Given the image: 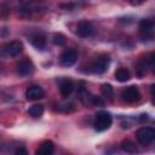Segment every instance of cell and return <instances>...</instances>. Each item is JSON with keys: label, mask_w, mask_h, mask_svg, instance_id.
<instances>
[{"label": "cell", "mask_w": 155, "mask_h": 155, "mask_svg": "<svg viewBox=\"0 0 155 155\" xmlns=\"http://www.w3.org/2000/svg\"><path fill=\"white\" fill-rule=\"evenodd\" d=\"M145 67H147L145 61L139 59V61L137 62V64H136V75L139 76V78L144 76V75L147 74V68H145Z\"/></svg>", "instance_id": "obj_17"}, {"label": "cell", "mask_w": 155, "mask_h": 155, "mask_svg": "<svg viewBox=\"0 0 155 155\" xmlns=\"http://www.w3.org/2000/svg\"><path fill=\"white\" fill-rule=\"evenodd\" d=\"M110 63V58L108 54H102L99 57H97L90 65V70L94 74H103L104 71H107L108 67Z\"/></svg>", "instance_id": "obj_3"}, {"label": "cell", "mask_w": 155, "mask_h": 155, "mask_svg": "<svg viewBox=\"0 0 155 155\" xmlns=\"http://www.w3.org/2000/svg\"><path fill=\"white\" fill-rule=\"evenodd\" d=\"M101 93L105 98H110L113 96V86L110 84H103L101 86Z\"/></svg>", "instance_id": "obj_19"}, {"label": "cell", "mask_w": 155, "mask_h": 155, "mask_svg": "<svg viewBox=\"0 0 155 155\" xmlns=\"http://www.w3.org/2000/svg\"><path fill=\"white\" fill-rule=\"evenodd\" d=\"M127 1H130V2H131V5H133V6H137V5H140V4H143L145 0H127Z\"/></svg>", "instance_id": "obj_21"}, {"label": "cell", "mask_w": 155, "mask_h": 155, "mask_svg": "<svg viewBox=\"0 0 155 155\" xmlns=\"http://www.w3.org/2000/svg\"><path fill=\"white\" fill-rule=\"evenodd\" d=\"M91 104H93V105H103V101L101 99V97L92 96L91 97Z\"/></svg>", "instance_id": "obj_20"}, {"label": "cell", "mask_w": 155, "mask_h": 155, "mask_svg": "<svg viewBox=\"0 0 155 155\" xmlns=\"http://www.w3.org/2000/svg\"><path fill=\"white\" fill-rule=\"evenodd\" d=\"M73 90H74V84H73V81L70 79H64V80L61 81V84H59V93H61V96L63 98L69 97L71 94Z\"/></svg>", "instance_id": "obj_11"}, {"label": "cell", "mask_w": 155, "mask_h": 155, "mask_svg": "<svg viewBox=\"0 0 155 155\" xmlns=\"http://www.w3.org/2000/svg\"><path fill=\"white\" fill-rule=\"evenodd\" d=\"M115 79L120 82H126L130 80V71L126 68H119L115 71Z\"/></svg>", "instance_id": "obj_15"}, {"label": "cell", "mask_w": 155, "mask_h": 155, "mask_svg": "<svg viewBox=\"0 0 155 155\" xmlns=\"http://www.w3.org/2000/svg\"><path fill=\"white\" fill-rule=\"evenodd\" d=\"M136 138L142 145H148L155 139V130L153 127H140L136 132Z\"/></svg>", "instance_id": "obj_4"}, {"label": "cell", "mask_w": 155, "mask_h": 155, "mask_svg": "<svg viewBox=\"0 0 155 155\" xmlns=\"http://www.w3.org/2000/svg\"><path fill=\"white\" fill-rule=\"evenodd\" d=\"M78 59V53L74 48H67L61 54V64L64 67H71Z\"/></svg>", "instance_id": "obj_8"}, {"label": "cell", "mask_w": 155, "mask_h": 155, "mask_svg": "<svg viewBox=\"0 0 155 155\" xmlns=\"http://www.w3.org/2000/svg\"><path fill=\"white\" fill-rule=\"evenodd\" d=\"M52 41H53V44L57 45V46H63V45H65L67 39H65V36H64L63 34H61V33H54V34L52 35Z\"/></svg>", "instance_id": "obj_18"}, {"label": "cell", "mask_w": 155, "mask_h": 155, "mask_svg": "<svg viewBox=\"0 0 155 155\" xmlns=\"http://www.w3.org/2000/svg\"><path fill=\"white\" fill-rule=\"evenodd\" d=\"M22 1H24V2H29V1H34V0H22Z\"/></svg>", "instance_id": "obj_24"}, {"label": "cell", "mask_w": 155, "mask_h": 155, "mask_svg": "<svg viewBox=\"0 0 155 155\" xmlns=\"http://www.w3.org/2000/svg\"><path fill=\"white\" fill-rule=\"evenodd\" d=\"M154 31H155V24L154 21L151 19H142L139 23V33L143 39L151 40L154 38Z\"/></svg>", "instance_id": "obj_5"}, {"label": "cell", "mask_w": 155, "mask_h": 155, "mask_svg": "<svg viewBox=\"0 0 155 155\" xmlns=\"http://www.w3.org/2000/svg\"><path fill=\"white\" fill-rule=\"evenodd\" d=\"M122 101L126 103H134L140 99V92L137 86H128L121 92Z\"/></svg>", "instance_id": "obj_6"}, {"label": "cell", "mask_w": 155, "mask_h": 155, "mask_svg": "<svg viewBox=\"0 0 155 155\" xmlns=\"http://www.w3.org/2000/svg\"><path fill=\"white\" fill-rule=\"evenodd\" d=\"M23 50V45L21 41L18 40H13L6 44L0 45V57H15L17 54H19Z\"/></svg>", "instance_id": "obj_1"}, {"label": "cell", "mask_w": 155, "mask_h": 155, "mask_svg": "<svg viewBox=\"0 0 155 155\" xmlns=\"http://www.w3.org/2000/svg\"><path fill=\"white\" fill-rule=\"evenodd\" d=\"M15 153H16V154H23V155H27V154H28V153H27V150H25V149H23V148H18Z\"/></svg>", "instance_id": "obj_22"}, {"label": "cell", "mask_w": 155, "mask_h": 155, "mask_svg": "<svg viewBox=\"0 0 155 155\" xmlns=\"http://www.w3.org/2000/svg\"><path fill=\"white\" fill-rule=\"evenodd\" d=\"M45 96V91L41 86L39 85H33L30 87L27 88L25 91V97L29 101H38V99H41L42 97Z\"/></svg>", "instance_id": "obj_9"}, {"label": "cell", "mask_w": 155, "mask_h": 155, "mask_svg": "<svg viewBox=\"0 0 155 155\" xmlns=\"http://www.w3.org/2000/svg\"><path fill=\"white\" fill-rule=\"evenodd\" d=\"M93 25L90 21H86V19H82L76 25V34L80 36V38H88L93 34Z\"/></svg>", "instance_id": "obj_7"}, {"label": "cell", "mask_w": 155, "mask_h": 155, "mask_svg": "<svg viewBox=\"0 0 155 155\" xmlns=\"http://www.w3.org/2000/svg\"><path fill=\"white\" fill-rule=\"evenodd\" d=\"M34 71V64L29 58H24L18 63V73L23 76L30 75Z\"/></svg>", "instance_id": "obj_10"}, {"label": "cell", "mask_w": 155, "mask_h": 155, "mask_svg": "<svg viewBox=\"0 0 155 155\" xmlns=\"http://www.w3.org/2000/svg\"><path fill=\"white\" fill-rule=\"evenodd\" d=\"M120 148H121V150H124L125 153H130V154H134V153L138 151L137 145H136L133 142H131L130 139H124V140L121 142V144H120Z\"/></svg>", "instance_id": "obj_13"}, {"label": "cell", "mask_w": 155, "mask_h": 155, "mask_svg": "<svg viewBox=\"0 0 155 155\" xmlns=\"http://www.w3.org/2000/svg\"><path fill=\"white\" fill-rule=\"evenodd\" d=\"M111 115L110 113L105 111V110H101L96 114V117H94V128L96 131L98 132H103L105 130H108L110 126H111Z\"/></svg>", "instance_id": "obj_2"}, {"label": "cell", "mask_w": 155, "mask_h": 155, "mask_svg": "<svg viewBox=\"0 0 155 155\" xmlns=\"http://www.w3.org/2000/svg\"><path fill=\"white\" fill-rule=\"evenodd\" d=\"M147 120H148V115H147V114H143V115L140 116V121L144 122V121H147Z\"/></svg>", "instance_id": "obj_23"}, {"label": "cell", "mask_w": 155, "mask_h": 155, "mask_svg": "<svg viewBox=\"0 0 155 155\" xmlns=\"http://www.w3.org/2000/svg\"><path fill=\"white\" fill-rule=\"evenodd\" d=\"M44 113V105L42 104H34L28 109V114L33 117H39Z\"/></svg>", "instance_id": "obj_16"}, {"label": "cell", "mask_w": 155, "mask_h": 155, "mask_svg": "<svg viewBox=\"0 0 155 155\" xmlns=\"http://www.w3.org/2000/svg\"><path fill=\"white\" fill-rule=\"evenodd\" d=\"M53 150H54V144L51 140H45L38 148L36 154L38 155H50L53 153Z\"/></svg>", "instance_id": "obj_12"}, {"label": "cell", "mask_w": 155, "mask_h": 155, "mask_svg": "<svg viewBox=\"0 0 155 155\" xmlns=\"http://www.w3.org/2000/svg\"><path fill=\"white\" fill-rule=\"evenodd\" d=\"M31 45L35 48L42 51L45 48V46H46V39L42 35H35V36L31 38Z\"/></svg>", "instance_id": "obj_14"}]
</instances>
